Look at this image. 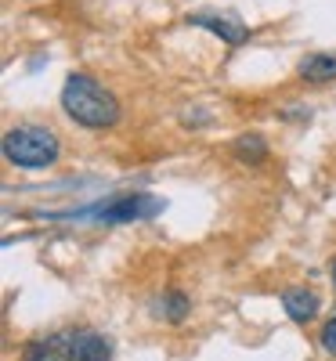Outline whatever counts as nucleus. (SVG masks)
<instances>
[{"instance_id": "1", "label": "nucleus", "mask_w": 336, "mask_h": 361, "mask_svg": "<svg viewBox=\"0 0 336 361\" xmlns=\"http://www.w3.org/2000/svg\"><path fill=\"white\" fill-rule=\"evenodd\" d=\"M62 109L69 119H76L80 127L90 130H105L112 123H119V102L109 87H102L95 76L87 73H73L62 87Z\"/></svg>"}, {"instance_id": "8", "label": "nucleus", "mask_w": 336, "mask_h": 361, "mask_svg": "<svg viewBox=\"0 0 336 361\" xmlns=\"http://www.w3.org/2000/svg\"><path fill=\"white\" fill-rule=\"evenodd\" d=\"M76 350H80V361H109L112 357V343L95 333V329H76Z\"/></svg>"}, {"instance_id": "5", "label": "nucleus", "mask_w": 336, "mask_h": 361, "mask_svg": "<svg viewBox=\"0 0 336 361\" xmlns=\"http://www.w3.org/2000/svg\"><path fill=\"white\" fill-rule=\"evenodd\" d=\"M282 307L293 322H311L318 314V293L308 289V286H293L282 293Z\"/></svg>"}, {"instance_id": "2", "label": "nucleus", "mask_w": 336, "mask_h": 361, "mask_svg": "<svg viewBox=\"0 0 336 361\" xmlns=\"http://www.w3.org/2000/svg\"><path fill=\"white\" fill-rule=\"evenodd\" d=\"M58 152H62V145H58V137L47 130V127H15L4 134V156L8 163L22 166V170H40V166H51L58 159Z\"/></svg>"}, {"instance_id": "3", "label": "nucleus", "mask_w": 336, "mask_h": 361, "mask_svg": "<svg viewBox=\"0 0 336 361\" xmlns=\"http://www.w3.org/2000/svg\"><path fill=\"white\" fill-rule=\"evenodd\" d=\"M22 361H80L76 333H51L37 343H29Z\"/></svg>"}, {"instance_id": "6", "label": "nucleus", "mask_w": 336, "mask_h": 361, "mask_svg": "<svg viewBox=\"0 0 336 361\" xmlns=\"http://www.w3.org/2000/svg\"><path fill=\"white\" fill-rule=\"evenodd\" d=\"M188 22H192V25H206L210 33L224 37L228 44H242V40L250 37V29H246V25H239V22H232V18H221V15H192Z\"/></svg>"}, {"instance_id": "11", "label": "nucleus", "mask_w": 336, "mask_h": 361, "mask_svg": "<svg viewBox=\"0 0 336 361\" xmlns=\"http://www.w3.org/2000/svg\"><path fill=\"white\" fill-rule=\"evenodd\" d=\"M322 347L336 357V318H329V322L322 325Z\"/></svg>"}, {"instance_id": "7", "label": "nucleus", "mask_w": 336, "mask_h": 361, "mask_svg": "<svg viewBox=\"0 0 336 361\" xmlns=\"http://www.w3.org/2000/svg\"><path fill=\"white\" fill-rule=\"evenodd\" d=\"M296 73L308 83H329V80H336V54H308L296 66Z\"/></svg>"}, {"instance_id": "4", "label": "nucleus", "mask_w": 336, "mask_h": 361, "mask_svg": "<svg viewBox=\"0 0 336 361\" xmlns=\"http://www.w3.org/2000/svg\"><path fill=\"white\" fill-rule=\"evenodd\" d=\"M160 199H152V195H124V199H116L112 206H102L98 209V217L109 221V224H119V221H141V217H152V214H160Z\"/></svg>"}, {"instance_id": "9", "label": "nucleus", "mask_w": 336, "mask_h": 361, "mask_svg": "<svg viewBox=\"0 0 336 361\" xmlns=\"http://www.w3.org/2000/svg\"><path fill=\"white\" fill-rule=\"evenodd\" d=\"M235 156L242 163H260L268 156V145L260 134H242V137H235Z\"/></svg>"}, {"instance_id": "10", "label": "nucleus", "mask_w": 336, "mask_h": 361, "mask_svg": "<svg viewBox=\"0 0 336 361\" xmlns=\"http://www.w3.org/2000/svg\"><path fill=\"white\" fill-rule=\"evenodd\" d=\"M163 311H167V318L170 322H181L188 314V300L181 296V293H167V304H163Z\"/></svg>"}, {"instance_id": "12", "label": "nucleus", "mask_w": 336, "mask_h": 361, "mask_svg": "<svg viewBox=\"0 0 336 361\" xmlns=\"http://www.w3.org/2000/svg\"><path fill=\"white\" fill-rule=\"evenodd\" d=\"M332 282H336V260H332Z\"/></svg>"}]
</instances>
